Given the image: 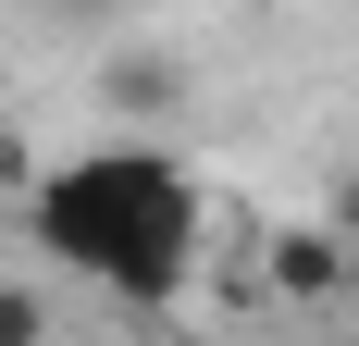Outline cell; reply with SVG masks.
<instances>
[{
  "mask_svg": "<svg viewBox=\"0 0 359 346\" xmlns=\"http://www.w3.org/2000/svg\"><path fill=\"white\" fill-rule=\"evenodd\" d=\"M198 173L174 161V148H137L111 137L87 148V161H62L50 186L25 198V235L37 260H62V272L111 284L124 310H161V297H186V272H198Z\"/></svg>",
  "mask_w": 359,
  "mask_h": 346,
  "instance_id": "obj_1",
  "label": "cell"
},
{
  "mask_svg": "<svg viewBox=\"0 0 359 346\" xmlns=\"http://www.w3.org/2000/svg\"><path fill=\"white\" fill-rule=\"evenodd\" d=\"M0 346H50V297L25 272H0Z\"/></svg>",
  "mask_w": 359,
  "mask_h": 346,
  "instance_id": "obj_4",
  "label": "cell"
},
{
  "mask_svg": "<svg viewBox=\"0 0 359 346\" xmlns=\"http://www.w3.org/2000/svg\"><path fill=\"white\" fill-rule=\"evenodd\" d=\"M334 284H347V235H323V223H310V235H273V297L310 310V297H334Z\"/></svg>",
  "mask_w": 359,
  "mask_h": 346,
  "instance_id": "obj_2",
  "label": "cell"
},
{
  "mask_svg": "<svg viewBox=\"0 0 359 346\" xmlns=\"http://www.w3.org/2000/svg\"><path fill=\"white\" fill-rule=\"evenodd\" d=\"M174 50H124V62H111V111H174Z\"/></svg>",
  "mask_w": 359,
  "mask_h": 346,
  "instance_id": "obj_3",
  "label": "cell"
}]
</instances>
